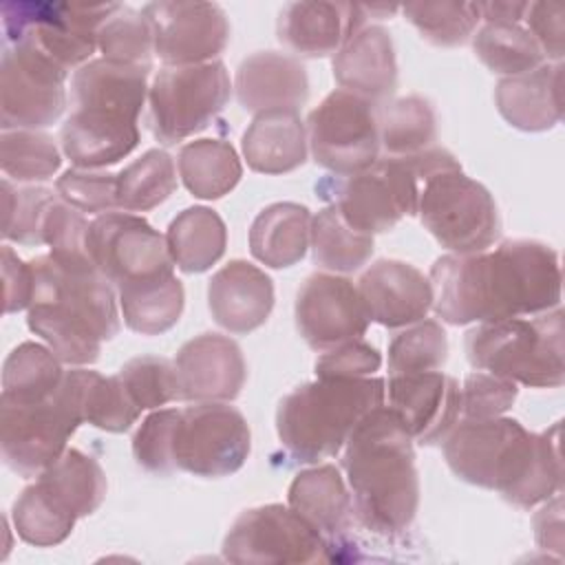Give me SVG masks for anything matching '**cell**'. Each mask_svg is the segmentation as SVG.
<instances>
[{
  "instance_id": "6da1fadb",
  "label": "cell",
  "mask_w": 565,
  "mask_h": 565,
  "mask_svg": "<svg viewBox=\"0 0 565 565\" xmlns=\"http://www.w3.org/2000/svg\"><path fill=\"white\" fill-rule=\"evenodd\" d=\"M435 313L455 327L539 316L561 305L558 254L534 238H508L477 254H446L428 276Z\"/></svg>"
},
{
  "instance_id": "7a4b0ae2",
  "label": "cell",
  "mask_w": 565,
  "mask_h": 565,
  "mask_svg": "<svg viewBox=\"0 0 565 565\" xmlns=\"http://www.w3.org/2000/svg\"><path fill=\"white\" fill-rule=\"evenodd\" d=\"M441 448L457 479L497 490L516 508L545 503L563 488L561 422L530 433L512 417L463 419L441 439Z\"/></svg>"
},
{
  "instance_id": "3957f363",
  "label": "cell",
  "mask_w": 565,
  "mask_h": 565,
  "mask_svg": "<svg viewBox=\"0 0 565 565\" xmlns=\"http://www.w3.org/2000/svg\"><path fill=\"white\" fill-rule=\"evenodd\" d=\"M342 468L353 514L366 530L395 536L413 523L419 508L413 437L388 404L355 424L344 444Z\"/></svg>"
},
{
  "instance_id": "277c9868",
  "label": "cell",
  "mask_w": 565,
  "mask_h": 565,
  "mask_svg": "<svg viewBox=\"0 0 565 565\" xmlns=\"http://www.w3.org/2000/svg\"><path fill=\"white\" fill-rule=\"evenodd\" d=\"M31 269L29 329L64 364H93L121 329L115 285L97 267H64L51 254L33 258Z\"/></svg>"
},
{
  "instance_id": "5b68a950",
  "label": "cell",
  "mask_w": 565,
  "mask_h": 565,
  "mask_svg": "<svg viewBox=\"0 0 565 565\" xmlns=\"http://www.w3.org/2000/svg\"><path fill=\"white\" fill-rule=\"evenodd\" d=\"M382 377H316L287 393L276 411V433L282 448L302 463L338 455L355 424L382 406Z\"/></svg>"
},
{
  "instance_id": "8992f818",
  "label": "cell",
  "mask_w": 565,
  "mask_h": 565,
  "mask_svg": "<svg viewBox=\"0 0 565 565\" xmlns=\"http://www.w3.org/2000/svg\"><path fill=\"white\" fill-rule=\"evenodd\" d=\"M565 329L561 307L530 316L481 322L466 333V358L488 371L534 388H558L565 382Z\"/></svg>"
},
{
  "instance_id": "52a82bcc",
  "label": "cell",
  "mask_w": 565,
  "mask_h": 565,
  "mask_svg": "<svg viewBox=\"0 0 565 565\" xmlns=\"http://www.w3.org/2000/svg\"><path fill=\"white\" fill-rule=\"evenodd\" d=\"M119 2H4V44H26L62 68H79L97 49V33Z\"/></svg>"
},
{
  "instance_id": "ba28073f",
  "label": "cell",
  "mask_w": 565,
  "mask_h": 565,
  "mask_svg": "<svg viewBox=\"0 0 565 565\" xmlns=\"http://www.w3.org/2000/svg\"><path fill=\"white\" fill-rule=\"evenodd\" d=\"M417 214L435 241L452 254L486 252L501 234L494 196L483 183L463 174L461 168L424 181Z\"/></svg>"
},
{
  "instance_id": "9c48e42d",
  "label": "cell",
  "mask_w": 565,
  "mask_h": 565,
  "mask_svg": "<svg viewBox=\"0 0 565 565\" xmlns=\"http://www.w3.org/2000/svg\"><path fill=\"white\" fill-rule=\"evenodd\" d=\"M230 95L232 82L221 60L159 68L148 90L154 139L163 146H174L205 130L225 108Z\"/></svg>"
},
{
  "instance_id": "30bf717a",
  "label": "cell",
  "mask_w": 565,
  "mask_h": 565,
  "mask_svg": "<svg viewBox=\"0 0 565 565\" xmlns=\"http://www.w3.org/2000/svg\"><path fill=\"white\" fill-rule=\"evenodd\" d=\"M329 188L320 196H331V205L358 232L382 234L393 230L404 216L417 214L422 179L411 157H384L362 172L322 183Z\"/></svg>"
},
{
  "instance_id": "8fae6325",
  "label": "cell",
  "mask_w": 565,
  "mask_h": 565,
  "mask_svg": "<svg viewBox=\"0 0 565 565\" xmlns=\"http://www.w3.org/2000/svg\"><path fill=\"white\" fill-rule=\"evenodd\" d=\"M252 450L245 415L230 402H199L179 411L172 435V463L203 479L230 477Z\"/></svg>"
},
{
  "instance_id": "7c38bea8",
  "label": "cell",
  "mask_w": 565,
  "mask_h": 565,
  "mask_svg": "<svg viewBox=\"0 0 565 565\" xmlns=\"http://www.w3.org/2000/svg\"><path fill=\"white\" fill-rule=\"evenodd\" d=\"M307 143L313 161L349 177L380 159L377 104L349 90H331L307 117Z\"/></svg>"
},
{
  "instance_id": "4fadbf2b",
  "label": "cell",
  "mask_w": 565,
  "mask_h": 565,
  "mask_svg": "<svg viewBox=\"0 0 565 565\" xmlns=\"http://www.w3.org/2000/svg\"><path fill=\"white\" fill-rule=\"evenodd\" d=\"M329 541L294 508L282 503L256 505L236 516L223 539L230 563H324L331 561Z\"/></svg>"
},
{
  "instance_id": "5bb4252c",
  "label": "cell",
  "mask_w": 565,
  "mask_h": 565,
  "mask_svg": "<svg viewBox=\"0 0 565 565\" xmlns=\"http://www.w3.org/2000/svg\"><path fill=\"white\" fill-rule=\"evenodd\" d=\"M68 71L26 44H4L0 62V128L40 130L66 108Z\"/></svg>"
},
{
  "instance_id": "9a60e30c",
  "label": "cell",
  "mask_w": 565,
  "mask_h": 565,
  "mask_svg": "<svg viewBox=\"0 0 565 565\" xmlns=\"http://www.w3.org/2000/svg\"><path fill=\"white\" fill-rule=\"evenodd\" d=\"M82 424L79 415L57 391L35 404L0 399V452L20 477H38L68 446Z\"/></svg>"
},
{
  "instance_id": "2e32d148",
  "label": "cell",
  "mask_w": 565,
  "mask_h": 565,
  "mask_svg": "<svg viewBox=\"0 0 565 565\" xmlns=\"http://www.w3.org/2000/svg\"><path fill=\"white\" fill-rule=\"evenodd\" d=\"M88 254L119 289L128 282L174 274L166 234L132 212H106L90 221Z\"/></svg>"
},
{
  "instance_id": "e0dca14e",
  "label": "cell",
  "mask_w": 565,
  "mask_h": 565,
  "mask_svg": "<svg viewBox=\"0 0 565 565\" xmlns=\"http://www.w3.org/2000/svg\"><path fill=\"white\" fill-rule=\"evenodd\" d=\"M294 318L298 333L316 351L360 340L371 324L358 285L331 271H316L305 278L296 294Z\"/></svg>"
},
{
  "instance_id": "ac0fdd59",
  "label": "cell",
  "mask_w": 565,
  "mask_h": 565,
  "mask_svg": "<svg viewBox=\"0 0 565 565\" xmlns=\"http://www.w3.org/2000/svg\"><path fill=\"white\" fill-rule=\"evenodd\" d=\"M154 33V55L166 66L214 62L230 42V20L216 2H150L141 9Z\"/></svg>"
},
{
  "instance_id": "d6986e66",
  "label": "cell",
  "mask_w": 565,
  "mask_h": 565,
  "mask_svg": "<svg viewBox=\"0 0 565 565\" xmlns=\"http://www.w3.org/2000/svg\"><path fill=\"white\" fill-rule=\"evenodd\" d=\"M386 395L413 441L422 446L439 444L461 413L459 384L441 371L395 373L388 377Z\"/></svg>"
},
{
  "instance_id": "ffe728a7",
  "label": "cell",
  "mask_w": 565,
  "mask_h": 565,
  "mask_svg": "<svg viewBox=\"0 0 565 565\" xmlns=\"http://www.w3.org/2000/svg\"><path fill=\"white\" fill-rule=\"evenodd\" d=\"M179 395L183 402H232L247 380L241 347L221 333H201L188 340L174 358Z\"/></svg>"
},
{
  "instance_id": "44dd1931",
  "label": "cell",
  "mask_w": 565,
  "mask_h": 565,
  "mask_svg": "<svg viewBox=\"0 0 565 565\" xmlns=\"http://www.w3.org/2000/svg\"><path fill=\"white\" fill-rule=\"evenodd\" d=\"M366 7L353 2H289L282 7L276 33L294 53L305 57L335 55L362 26H366Z\"/></svg>"
},
{
  "instance_id": "7402d4cb",
  "label": "cell",
  "mask_w": 565,
  "mask_h": 565,
  "mask_svg": "<svg viewBox=\"0 0 565 565\" xmlns=\"http://www.w3.org/2000/svg\"><path fill=\"white\" fill-rule=\"evenodd\" d=\"M358 289L371 322L386 329L415 324L433 309V285L428 276L404 260H375L360 276Z\"/></svg>"
},
{
  "instance_id": "603a6c76",
  "label": "cell",
  "mask_w": 565,
  "mask_h": 565,
  "mask_svg": "<svg viewBox=\"0 0 565 565\" xmlns=\"http://www.w3.org/2000/svg\"><path fill=\"white\" fill-rule=\"evenodd\" d=\"M234 90L241 108L252 115L298 110L309 99V77L300 60L278 51H258L238 64Z\"/></svg>"
},
{
  "instance_id": "cb8c5ba5",
  "label": "cell",
  "mask_w": 565,
  "mask_h": 565,
  "mask_svg": "<svg viewBox=\"0 0 565 565\" xmlns=\"http://www.w3.org/2000/svg\"><path fill=\"white\" fill-rule=\"evenodd\" d=\"M207 307L216 324L230 333L263 327L274 309V282L247 260H230L207 282Z\"/></svg>"
},
{
  "instance_id": "d4e9b609",
  "label": "cell",
  "mask_w": 565,
  "mask_h": 565,
  "mask_svg": "<svg viewBox=\"0 0 565 565\" xmlns=\"http://www.w3.org/2000/svg\"><path fill=\"white\" fill-rule=\"evenodd\" d=\"M62 152L73 168L104 170L139 146L137 119L108 110L73 108L60 132Z\"/></svg>"
},
{
  "instance_id": "484cf974",
  "label": "cell",
  "mask_w": 565,
  "mask_h": 565,
  "mask_svg": "<svg viewBox=\"0 0 565 565\" xmlns=\"http://www.w3.org/2000/svg\"><path fill=\"white\" fill-rule=\"evenodd\" d=\"M333 79L342 90L373 104L386 102L397 86V60L391 33L380 24L362 26L335 55Z\"/></svg>"
},
{
  "instance_id": "4316f807",
  "label": "cell",
  "mask_w": 565,
  "mask_h": 565,
  "mask_svg": "<svg viewBox=\"0 0 565 565\" xmlns=\"http://www.w3.org/2000/svg\"><path fill=\"white\" fill-rule=\"evenodd\" d=\"M563 62L503 77L494 88L499 115L523 132L552 130L563 117Z\"/></svg>"
},
{
  "instance_id": "83f0119b",
  "label": "cell",
  "mask_w": 565,
  "mask_h": 565,
  "mask_svg": "<svg viewBox=\"0 0 565 565\" xmlns=\"http://www.w3.org/2000/svg\"><path fill=\"white\" fill-rule=\"evenodd\" d=\"M152 66H132L110 60H90L71 77V99L75 108L108 110L139 119L148 99V77Z\"/></svg>"
},
{
  "instance_id": "f1b7e54d",
  "label": "cell",
  "mask_w": 565,
  "mask_h": 565,
  "mask_svg": "<svg viewBox=\"0 0 565 565\" xmlns=\"http://www.w3.org/2000/svg\"><path fill=\"white\" fill-rule=\"evenodd\" d=\"M287 501L289 508H294L311 527H316L331 547L351 527V492L340 470L331 463L300 470L289 486Z\"/></svg>"
},
{
  "instance_id": "f546056e",
  "label": "cell",
  "mask_w": 565,
  "mask_h": 565,
  "mask_svg": "<svg viewBox=\"0 0 565 565\" xmlns=\"http://www.w3.org/2000/svg\"><path fill=\"white\" fill-rule=\"evenodd\" d=\"M241 150L247 166L260 174H285L307 161V130L298 110L254 115L243 132Z\"/></svg>"
},
{
  "instance_id": "4dcf8cb0",
  "label": "cell",
  "mask_w": 565,
  "mask_h": 565,
  "mask_svg": "<svg viewBox=\"0 0 565 565\" xmlns=\"http://www.w3.org/2000/svg\"><path fill=\"white\" fill-rule=\"evenodd\" d=\"M57 395L73 406L82 424L106 433H126L141 415L117 375L106 377L82 366L64 371Z\"/></svg>"
},
{
  "instance_id": "1f68e13d",
  "label": "cell",
  "mask_w": 565,
  "mask_h": 565,
  "mask_svg": "<svg viewBox=\"0 0 565 565\" xmlns=\"http://www.w3.org/2000/svg\"><path fill=\"white\" fill-rule=\"evenodd\" d=\"M311 218L309 207L294 201L263 207L249 227L252 256L271 269L300 263L311 243Z\"/></svg>"
},
{
  "instance_id": "d6a6232c",
  "label": "cell",
  "mask_w": 565,
  "mask_h": 565,
  "mask_svg": "<svg viewBox=\"0 0 565 565\" xmlns=\"http://www.w3.org/2000/svg\"><path fill=\"white\" fill-rule=\"evenodd\" d=\"M166 241L174 267L185 274H203L223 258L227 227L212 207L192 205L170 221Z\"/></svg>"
},
{
  "instance_id": "836d02e7",
  "label": "cell",
  "mask_w": 565,
  "mask_h": 565,
  "mask_svg": "<svg viewBox=\"0 0 565 565\" xmlns=\"http://www.w3.org/2000/svg\"><path fill=\"white\" fill-rule=\"evenodd\" d=\"M126 327L141 335H159L172 329L185 305V291L174 274L128 282L117 289Z\"/></svg>"
},
{
  "instance_id": "e575fe53",
  "label": "cell",
  "mask_w": 565,
  "mask_h": 565,
  "mask_svg": "<svg viewBox=\"0 0 565 565\" xmlns=\"http://www.w3.org/2000/svg\"><path fill=\"white\" fill-rule=\"evenodd\" d=\"M38 483L77 519L97 512L108 490L106 472L99 461L79 448H66L38 475Z\"/></svg>"
},
{
  "instance_id": "d590c367",
  "label": "cell",
  "mask_w": 565,
  "mask_h": 565,
  "mask_svg": "<svg viewBox=\"0 0 565 565\" xmlns=\"http://www.w3.org/2000/svg\"><path fill=\"white\" fill-rule=\"evenodd\" d=\"M179 177L196 199H221L230 194L241 177L243 163L230 141L194 139L179 150Z\"/></svg>"
},
{
  "instance_id": "8d00e7d4",
  "label": "cell",
  "mask_w": 565,
  "mask_h": 565,
  "mask_svg": "<svg viewBox=\"0 0 565 565\" xmlns=\"http://www.w3.org/2000/svg\"><path fill=\"white\" fill-rule=\"evenodd\" d=\"M380 146L386 157H406L435 146L437 115L422 95H406L377 106Z\"/></svg>"
},
{
  "instance_id": "74e56055",
  "label": "cell",
  "mask_w": 565,
  "mask_h": 565,
  "mask_svg": "<svg viewBox=\"0 0 565 565\" xmlns=\"http://www.w3.org/2000/svg\"><path fill=\"white\" fill-rule=\"evenodd\" d=\"M64 377L62 360L44 344L22 342L2 364L0 399L35 404L49 399Z\"/></svg>"
},
{
  "instance_id": "f35d334b",
  "label": "cell",
  "mask_w": 565,
  "mask_h": 565,
  "mask_svg": "<svg viewBox=\"0 0 565 565\" xmlns=\"http://www.w3.org/2000/svg\"><path fill=\"white\" fill-rule=\"evenodd\" d=\"M313 263L331 274H351L373 256V236L353 230L335 205L322 207L311 218Z\"/></svg>"
},
{
  "instance_id": "ab89813d",
  "label": "cell",
  "mask_w": 565,
  "mask_h": 565,
  "mask_svg": "<svg viewBox=\"0 0 565 565\" xmlns=\"http://www.w3.org/2000/svg\"><path fill=\"white\" fill-rule=\"evenodd\" d=\"M477 60L492 73L514 77L545 64L532 33L514 22H483L472 35Z\"/></svg>"
},
{
  "instance_id": "60d3db41",
  "label": "cell",
  "mask_w": 565,
  "mask_h": 565,
  "mask_svg": "<svg viewBox=\"0 0 565 565\" xmlns=\"http://www.w3.org/2000/svg\"><path fill=\"white\" fill-rule=\"evenodd\" d=\"M177 185L174 159L161 148H150L117 174V210L148 212L161 205Z\"/></svg>"
},
{
  "instance_id": "b9f144b4",
  "label": "cell",
  "mask_w": 565,
  "mask_h": 565,
  "mask_svg": "<svg viewBox=\"0 0 565 565\" xmlns=\"http://www.w3.org/2000/svg\"><path fill=\"white\" fill-rule=\"evenodd\" d=\"M11 521L15 534L24 543L35 547H51L71 536L77 516L35 481L26 486L15 499Z\"/></svg>"
},
{
  "instance_id": "7bdbcfd3",
  "label": "cell",
  "mask_w": 565,
  "mask_h": 565,
  "mask_svg": "<svg viewBox=\"0 0 565 565\" xmlns=\"http://www.w3.org/2000/svg\"><path fill=\"white\" fill-rule=\"evenodd\" d=\"M0 166L7 179L18 183L46 181L60 170L62 154L53 137L42 130H2Z\"/></svg>"
},
{
  "instance_id": "ee69618b",
  "label": "cell",
  "mask_w": 565,
  "mask_h": 565,
  "mask_svg": "<svg viewBox=\"0 0 565 565\" xmlns=\"http://www.w3.org/2000/svg\"><path fill=\"white\" fill-rule=\"evenodd\" d=\"M402 13L435 46L466 44L481 22L477 2H408L402 7Z\"/></svg>"
},
{
  "instance_id": "f6af8a7d",
  "label": "cell",
  "mask_w": 565,
  "mask_h": 565,
  "mask_svg": "<svg viewBox=\"0 0 565 565\" xmlns=\"http://www.w3.org/2000/svg\"><path fill=\"white\" fill-rule=\"evenodd\" d=\"M97 49L104 60L152 66L154 55V33L150 20L130 7L119 4L97 33Z\"/></svg>"
},
{
  "instance_id": "bcb514c9",
  "label": "cell",
  "mask_w": 565,
  "mask_h": 565,
  "mask_svg": "<svg viewBox=\"0 0 565 565\" xmlns=\"http://www.w3.org/2000/svg\"><path fill=\"white\" fill-rule=\"evenodd\" d=\"M2 238L18 245H44V218L53 201V190L29 185L15 188L2 179Z\"/></svg>"
},
{
  "instance_id": "7dc6e473",
  "label": "cell",
  "mask_w": 565,
  "mask_h": 565,
  "mask_svg": "<svg viewBox=\"0 0 565 565\" xmlns=\"http://www.w3.org/2000/svg\"><path fill=\"white\" fill-rule=\"evenodd\" d=\"M448 360V335L437 320H419L399 331L388 344V371L422 373L439 371Z\"/></svg>"
},
{
  "instance_id": "c3c4849f",
  "label": "cell",
  "mask_w": 565,
  "mask_h": 565,
  "mask_svg": "<svg viewBox=\"0 0 565 565\" xmlns=\"http://www.w3.org/2000/svg\"><path fill=\"white\" fill-rule=\"evenodd\" d=\"M115 375L119 377V382L124 384V388L128 391L139 411H152L174 399H181L174 362L166 358H132Z\"/></svg>"
},
{
  "instance_id": "681fc988",
  "label": "cell",
  "mask_w": 565,
  "mask_h": 565,
  "mask_svg": "<svg viewBox=\"0 0 565 565\" xmlns=\"http://www.w3.org/2000/svg\"><path fill=\"white\" fill-rule=\"evenodd\" d=\"M88 230L86 216L57 196L44 218V245L64 267H95L88 254Z\"/></svg>"
},
{
  "instance_id": "f907efd6",
  "label": "cell",
  "mask_w": 565,
  "mask_h": 565,
  "mask_svg": "<svg viewBox=\"0 0 565 565\" xmlns=\"http://www.w3.org/2000/svg\"><path fill=\"white\" fill-rule=\"evenodd\" d=\"M57 196L71 207L88 214H106L117 210V174L108 170L68 168L55 181Z\"/></svg>"
},
{
  "instance_id": "816d5d0a",
  "label": "cell",
  "mask_w": 565,
  "mask_h": 565,
  "mask_svg": "<svg viewBox=\"0 0 565 565\" xmlns=\"http://www.w3.org/2000/svg\"><path fill=\"white\" fill-rule=\"evenodd\" d=\"M179 408H159L150 413L132 437L135 461L152 475L174 472L172 463V435Z\"/></svg>"
},
{
  "instance_id": "f5cc1de1",
  "label": "cell",
  "mask_w": 565,
  "mask_h": 565,
  "mask_svg": "<svg viewBox=\"0 0 565 565\" xmlns=\"http://www.w3.org/2000/svg\"><path fill=\"white\" fill-rule=\"evenodd\" d=\"M459 393L461 413L466 415V419H490L512 408L519 388L508 377L488 371H472L466 375Z\"/></svg>"
},
{
  "instance_id": "db71d44e",
  "label": "cell",
  "mask_w": 565,
  "mask_h": 565,
  "mask_svg": "<svg viewBox=\"0 0 565 565\" xmlns=\"http://www.w3.org/2000/svg\"><path fill=\"white\" fill-rule=\"evenodd\" d=\"M382 366V353L362 342L351 340L329 351L316 360V377H369Z\"/></svg>"
},
{
  "instance_id": "11a10c76",
  "label": "cell",
  "mask_w": 565,
  "mask_h": 565,
  "mask_svg": "<svg viewBox=\"0 0 565 565\" xmlns=\"http://www.w3.org/2000/svg\"><path fill=\"white\" fill-rule=\"evenodd\" d=\"M523 20L545 60L561 62L565 55V7L558 2H530Z\"/></svg>"
},
{
  "instance_id": "9f6ffc18",
  "label": "cell",
  "mask_w": 565,
  "mask_h": 565,
  "mask_svg": "<svg viewBox=\"0 0 565 565\" xmlns=\"http://www.w3.org/2000/svg\"><path fill=\"white\" fill-rule=\"evenodd\" d=\"M2 280H4V313H15L31 307L33 269L9 245H2Z\"/></svg>"
},
{
  "instance_id": "6f0895ef",
  "label": "cell",
  "mask_w": 565,
  "mask_h": 565,
  "mask_svg": "<svg viewBox=\"0 0 565 565\" xmlns=\"http://www.w3.org/2000/svg\"><path fill=\"white\" fill-rule=\"evenodd\" d=\"M534 536L539 547L563 554V499L561 492L547 499L534 516Z\"/></svg>"
},
{
  "instance_id": "680465c9",
  "label": "cell",
  "mask_w": 565,
  "mask_h": 565,
  "mask_svg": "<svg viewBox=\"0 0 565 565\" xmlns=\"http://www.w3.org/2000/svg\"><path fill=\"white\" fill-rule=\"evenodd\" d=\"M530 2H512V0H494V2H477L479 15L483 22H514L519 24L525 18Z\"/></svg>"
}]
</instances>
